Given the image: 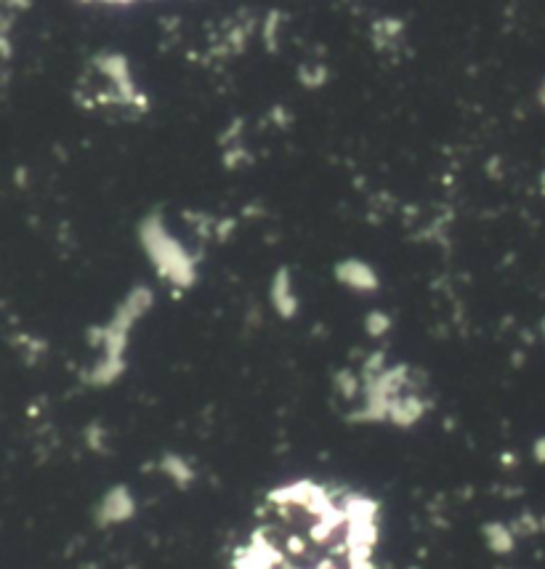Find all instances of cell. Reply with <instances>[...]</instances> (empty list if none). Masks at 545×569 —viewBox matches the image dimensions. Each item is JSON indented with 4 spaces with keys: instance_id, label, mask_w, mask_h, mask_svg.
<instances>
[{
    "instance_id": "1",
    "label": "cell",
    "mask_w": 545,
    "mask_h": 569,
    "mask_svg": "<svg viewBox=\"0 0 545 569\" xmlns=\"http://www.w3.org/2000/svg\"><path fill=\"white\" fill-rule=\"evenodd\" d=\"M375 506L317 482L269 492L234 551V569H378Z\"/></svg>"
}]
</instances>
